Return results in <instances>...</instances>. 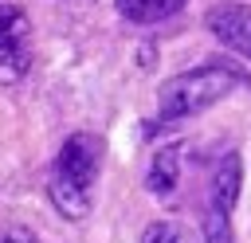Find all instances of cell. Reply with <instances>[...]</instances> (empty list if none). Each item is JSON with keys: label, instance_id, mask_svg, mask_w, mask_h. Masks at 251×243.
I'll use <instances>...</instances> for the list:
<instances>
[{"label": "cell", "instance_id": "obj_2", "mask_svg": "<svg viewBox=\"0 0 251 243\" xmlns=\"http://www.w3.org/2000/svg\"><path fill=\"white\" fill-rule=\"evenodd\" d=\"M239 71L231 67H196V71H184L176 78H169L161 90H157V118L161 122H180V118H192L208 106H216L224 94H231L239 86Z\"/></svg>", "mask_w": 251, "mask_h": 243}, {"label": "cell", "instance_id": "obj_8", "mask_svg": "<svg viewBox=\"0 0 251 243\" xmlns=\"http://www.w3.org/2000/svg\"><path fill=\"white\" fill-rule=\"evenodd\" d=\"M141 243H200L188 227H180V223H169V219H157V223H149L145 227V235H141Z\"/></svg>", "mask_w": 251, "mask_h": 243}, {"label": "cell", "instance_id": "obj_1", "mask_svg": "<svg viewBox=\"0 0 251 243\" xmlns=\"http://www.w3.org/2000/svg\"><path fill=\"white\" fill-rule=\"evenodd\" d=\"M98 165H102V141L94 133H71L63 141V149L55 153V161L47 169V196L63 219L90 216Z\"/></svg>", "mask_w": 251, "mask_h": 243}, {"label": "cell", "instance_id": "obj_6", "mask_svg": "<svg viewBox=\"0 0 251 243\" xmlns=\"http://www.w3.org/2000/svg\"><path fill=\"white\" fill-rule=\"evenodd\" d=\"M176 180H180V145H165V149H157V157L145 172V188L157 196H173Z\"/></svg>", "mask_w": 251, "mask_h": 243}, {"label": "cell", "instance_id": "obj_9", "mask_svg": "<svg viewBox=\"0 0 251 243\" xmlns=\"http://www.w3.org/2000/svg\"><path fill=\"white\" fill-rule=\"evenodd\" d=\"M0 243H39L31 231H24V227H16V231H4L0 235Z\"/></svg>", "mask_w": 251, "mask_h": 243}, {"label": "cell", "instance_id": "obj_4", "mask_svg": "<svg viewBox=\"0 0 251 243\" xmlns=\"http://www.w3.org/2000/svg\"><path fill=\"white\" fill-rule=\"evenodd\" d=\"M31 67V24L20 4H0V82L24 78Z\"/></svg>", "mask_w": 251, "mask_h": 243}, {"label": "cell", "instance_id": "obj_7", "mask_svg": "<svg viewBox=\"0 0 251 243\" xmlns=\"http://www.w3.org/2000/svg\"><path fill=\"white\" fill-rule=\"evenodd\" d=\"M129 24H161L184 8V0H114Z\"/></svg>", "mask_w": 251, "mask_h": 243}, {"label": "cell", "instance_id": "obj_5", "mask_svg": "<svg viewBox=\"0 0 251 243\" xmlns=\"http://www.w3.org/2000/svg\"><path fill=\"white\" fill-rule=\"evenodd\" d=\"M208 31L224 47L239 51L243 59H251V8L247 4H216V8H208Z\"/></svg>", "mask_w": 251, "mask_h": 243}, {"label": "cell", "instance_id": "obj_3", "mask_svg": "<svg viewBox=\"0 0 251 243\" xmlns=\"http://www.w3.org/2000/svg\"><path fill=\"white\" fill-rule=\"evenodd\" d=\"M239 157L227 153L208 184V204H204V243H231V212H235V196H239Z\"/></svg>", "mask_w": 251, "mask_h": 243}]
</instances>
